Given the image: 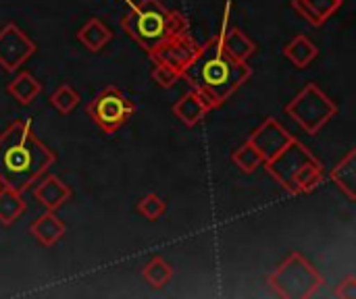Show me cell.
<instances>
[{
    "mask_svg": "<svg viewBox=\"0 0 356 299\" xmlns=\"http://www.w3.org/2000/svg\"><path fill=\"white\" fill-rule=\"evenodd\" d=\"M317 54H319L317 46L307 35H296L284 46V56L298 69H307L317 58Z\"/></svg>",
    "mask_w": 356,
    "mask_h": 299,
    "instance_id": "19",
    "label": "cell"
},
{
    "mask_svg": "<svg viewBox=\"0 0 356 299\" xmlns=\"http://www.w3.org/2000/svg\"><path fill=\"white\" fill-rule=\"evenodd\" d=\"M232 10H234V4H232V0H227V4H225V8H223L221 29H219V31H225V29H229V27L234 25V15H232Z\"/></svg>",
    "mask_w": 356,
    "mask_h": 299,
    "instance_id": "27",
    "label": "cell"
},
{
    "mask_svg": "<svg viewBox=\"0 0 356 299\" xmlns=\"http://www.w3.org/2000/svg\"><path fill=\"white\" fill-rule=\"evenodd\" d=\"M334 296L340 299H356V277H346L334 291Z\"/></svg>",
    "mask_w": 356,
    "mask_h": 299,
    "instance_id": "26",
    "label": "cell"
},
{
    "mask_svg": "<svg viewBox=\"0 0 356 299\" xmlns=\"http://www.w3.org/2000/svg\"><path fill=\"white\" fill-rule=\"evenodd\" d=\"M250 65L229 56L217 35L200 44L196 58L181 73L190 87L198 92L211 108L223 106L250 79Z\"/></svg>",
    "mask_w": 356,
    "mask_h": 299,
    "instance_id": "2",
    "label": "cell"
},
{
    "mask_svg": "<svg viewBox=\"0 0 356 299\" xmlns=\"http://www.w3.org/2000/svg\"><path fill=\"white\" fill-rule=\"evenodd\" d=\"M198 50H200V44L190 35V31H186L159 44L156 48L148 52V56L152 58V62H163L175 69L177 73H184V69L196 58Z\"/></svg>",
    "mask_w": 356,
    "mask_h": 299,
    "instance_id": "8",
    "label": "cell"
},
{
    "mask_svg": "<svg viewBox=\"0 0 356 299\" xmlns=\"http://www.w3.org/2000/svg\"><path fill=\"white\" fill-rule=\"evenodd\" d=\"M334 185L350 200H356V150H350L330 173Z\"/></svg>",
    "mask_w": 356,
    "mask_h": 299,
    "instance_id": "16",
    "label": "cell"
},
{
    "mask_svg": "<svg viewBox=\"0 0 356 299\" xmlns=\"http://www.w3.org/2000/svg\"><path fill=\"white\" fill-rule=\"evenodd\" d=\"M142 277H144V281H146L150 287L163 289V287L173 279V268H171V264H169L165 258L154 256V258L142 268Z\"/></svg>",
    "mask_w": 356,
    "mask_h": 299,
    "instance_id": "21",
    "label": "cell"
},
{
    "mask_svg": "<svg viewBox=\"0 0 356 299\" xmlns=\"http://www.w3.org/2000/svg\"><path fill=\"white\" fill-rule=\"evenodd\" d=\"M56 154L35 135L31 121L10 123L0 133V183L25 191L54 164Z\"/></svg>",
    "mask_w": 356,
    "mask_h": 299,
    "instance_id": "1",
    "label": "cell"
},
{
    "mask_svg": "<svg viewBox=\"0 0 356 299\" xmlns=\"http://www.w3.org/2000/svg\"><path fill=\"white\" fill-rule=\"evenodd\" d=\"M217 37H219L223 50L229 56H234L236 60H246L248 62V58L257 52V44L240 27H236V25H232L225 31H219Z\"/></svg>",
    "mask_w": 356,
    "mask_h": 299,
    "instance_id": "15",
    "label": "cell"
},
{
    "mask_svg": "<svg viewBox=\"0 0 356 299\" xmlns=\"http://www.w3.org/2000/svg\"><path fill=\"white\" fill-rule=\"evenodd\" d=\"M294 137L288 133V129L273 117H267L250 135H248V144L254 146V150L263 156V162L273 158L275 154H280Z\"/></svg>",
    "mask_w": 356,
    "mask_h": 299,
    "instance_id": "10",
    "label": "cell"
},
{
    "mask_svg": "<svg viewBox=\"0 0 356 299\" xmlns=\"http://www.w3.org/2000/svg\"><path fill=\"white\" fill-rule=\"evenodd\" d=\"M173 114L184 123V125H188V127H194V125H198L213 108H211V104L198 94V92H188V94H184L175 104H173Z\"/></svg>",
    "mask_w": 356,
    "mask_h": 299,
    "instance_id": "13",
    "label": "cell"
},
{
    "mask_svg": "<svg viewBox=\"0 0 356 299\" xmlns=\"http://www.w3.org/2000/svg\"><path fill=\"white\" fill-rule=\"evenodd\" d=\"M6 89L19 104H31L35 100V96L42 92V83L31 73L21 71L15 79H10Z\"/></svg>",
    "mask_w": 356,
    "mask_h": 299,
    "instance_id": "20",
    "label": "cell"
},
{
    "mask_svg": "<svg viewBox=\"0 0 356 299\" xmlns=\"http://www.w3.org/2000/svg\"><path fill=\"white\" fill-rule=\"evenodd\" d=\"M86 112L104 133H117L134 117L136 102L127 98L119 87L108 85L98 92L92 102H88Z\"/></svg>",
    "mask_w": 356,
    "mask_h": 299,
    "instance_id": "7",
    "label": "cell"
},
{
    "mask_svg": "<svg viewBox=\"0 0 356 299\" xmlns=\"http://www.w3.org/2000/svg\"><path fill=\"white\" fill-rule=\"evenodd\" d=\"M232 162L246 175L254 173L261 164H263V156L254 150V146H250L248 142L242 144L240 148H236L232 152Z\"/></svg>",
    "mask_w": 356,
    "mask_h": 299,
    "instance_id": "22",
    "label": "cell"
},
{
    "mask_svg": "<svg viewBox=\"0 0 356 299\" xmlns=\"http://www.w3.org/2000/svg\"><path fill=\"white\" fill-rule=\"evenodd\" d=\"M121 27L146 52H150L165 40L190 31L188 19L179 10L167 8L161 0L131 2L127 12L121 17Z\"/></svg>",
    "mask_w": 356,
    "mask_h": 299,
    "instance_id": "3",
    "label": "cell"
},
{
    "mask_svg": "<svg viewBox=\"0 0 356 299\" xmlns=\"http://www.w3.org/2000/svg\"><path fill=\"white\" fill-rule=\"evenodd\" d=\"M267 173L290 194H311L317 189L325 175L321 162L315 158V154L296 137L273 158L263 162Z\"/></svg>",
    "mask_w": 356,
    "mask_h": 299,
    "instance_id": "4",
    "label": "cell"
},
{
    "mask_svg": "<svg viewBox=\"0 0 356 299\" xmlns=\"http://www.w3.org/2000/svg\"><path fill=\"white\" fill-rule=\"evenodd\" d=\"M342 4L344 0H292V8L313 27H321Z\"/></svg>",
    "mask_w": 356,
    "mask_h": 299,
    "instance_id": "14",
    "label": "cell"
},
{
    "mask_svg": "<svg viewBox=\"0 0 356 299\" xmlns=\"http://www.w3.org/2000/svg\"><path fill=\"white\" fill-rule=\"evenodd\" d=\"M25 210H27V204L23 200V191L2 185L0 187V225L10 227L23 216Z\"/></svg>",
    "mask_w": 356,
    "mask_h": 299,
    "instance_id": "18",
    "label": "cell"
},
{
    "mask_svg": "<svg viewBox=\"0 0 356 299\" xmlns=\"http://www.w3.org/2000/svg\"><path fill=\"white\" fill-rule=\"evenodd\" d=\"M150 75H152L154 83L161 85V87H165V89L173 87L177 83V79H181V73H177L175 69H171L169 65H163V62H154Z\"/></svg>",
    "mask_w": 356,
    "mask_h": 299,
    "instance_id": "25",
    "label": "cell"
},
{
    "mask_svg": "<svg viewBox=\"0 0 356 299\" xmlns=\"http://www.w3.org/2000/svg\"><path fill=\"white\" fill-rule=\"evenodd\" d=\"M77 40L90 50V52H100L111 40H113V31L96 17L88 19L79 31H77Z\"/></svg>",
    "mask_w": 356,
    "mask_h": 299,
    "instance_id": "17",
    "label": "cell"
},
{
    "mask_svg": "<svg viewBox=\"0 0 356 299\" xmlns=\"http://www.w3.org/2000/svg\"><path fill=\"white\" fill-rule=\"evenodd\" d=\"M67 231V225L56 216V212L52 210H46L44 214H40L31 225H29V233L33 235V239L44 246V248H50L54 244H58L63 239Z\"/></svg>",
    "mask_w": 356,
    "mask_h": 299,
    "instance_id": "12",
    "label": "cell"
},
{
    "mask_svg": "<svg viewBox=\"0 0 356 299\" xmlns=\"http://www.w3.org/2000/svg\"><path fill=\"white\" fill-rule=\"evenodd\" d=\"M79 94L69 85V83H63L58 89H54L52 94H50V104L58 110V112H63V114H69L77 104H79Z\"/></svg>",
    "mask_w": 356,
    "mask_h": 299,
    "instance_id": "23",
    "label": "cell"
},
{
    "mask_svg": "<svg viewBox=\"0 0 356 299\" xmlns=\"http://www.w3.org/2000/svg\"><path fill=\"white\" fill-rule=\"evenodd\" d=\"M138 212L146 219V221H159L165 212H167V202L156 196V194H148L138 202Z\"/></svg>",
    "mask_w": 356,
    "mask_h": 299,
    "instance_id": "24",
    "label": "cell"
},
{
    "mask_svg": "<svg viewBox=\"0 0 356 299\" xmlns=\"http://www.w3.org/2000/svg\"><path fill=\"white\" fill-rule=\"evenodd\" d=\"M35 52V44L25 31L15 23H8L0 29V67L6 71H17L27 62Z\"/></svg>",
    "mask_w": 356,
    "mask_h": 299,
    "instance_id": "9",
    "label": "cell"
},
{
    "mask_svg": "<svg viewBox=\"0 0 356 299\" xmlns=\"http://www.w3.org/2000/svg\"><path fill=\"white\" fill-rule=\"evenodd\" d=\"M0 187H2V183H0Z\"/></svg>",
    "mask_w": 356,
    "mask_h": 299,
    "instance_id": "28",
    "label": "cell"
},
{
    "mask_svg": "<svg viewBox=\"0 0 356 299\" xmlns=\"http://www.w3.org/2000/svg\"><path fill=\"white\" fill-rule=\"evenodd\" d=\"M284 112L309 135H317L338 112L336 102L317 85L307 83L286 106Z\"/></svg>",
    "mask_w": 356,
    "mask_h": 299,
    "instance_id": "6",
    "label": "cell"
},
{
    "mask_svg": "<svg viewBox=\"0 0 356 299\" xmlns=\"http://www.w3.org/2000/svg\"><path fill=\"white\" fill-rule=\"evenodd\" d=\"M323 283V275L300 252H292L269 277V287L284 299L313 298Z\"/></svg>",
    "mask_w": 356,
    "mask_h": 299,
    "instance_id": "5",
    "label": "cell"
},
{
    "mask_svg": "<svg viewBox=\"0 0 356 299\" xmlns=\"http://www.w3.org/2000/svg\"><path fill=\"white\" fill-rule=\"evenodd\" d=\"M33 198L46 208V210H52L56 212L65 202H69L71 198V187L58 179L56 175H46L40 183L35 181L33 183Z\"/></svg>",
    "mask_w": 356,
    "mask_h": 299,
    "instance_id": "11",
    "label": "cell"
}]
</instances>
